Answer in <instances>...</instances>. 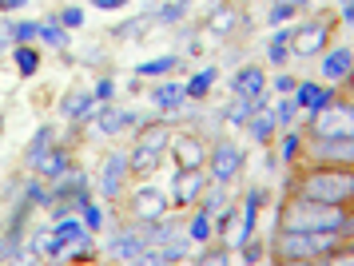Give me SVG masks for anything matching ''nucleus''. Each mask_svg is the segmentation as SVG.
Segmentation results:
<instances>
[{
    "label": "nucleus",
    "instance_id": "18",
    "mask_svg": "<svg viewBox=\"0 0 354 266\" xmlns=\"http://www.w3.org/2000/svg\"><path fill=\"white\" fill-rule=\"evenodd\" d=\"M354 72V48L351 44H338L322 52V79L326 84H346V76Z\"/></svg>",
    "mask_w": 354,
    "mask_h": 266
},
{
    "label": "nucleus",
    "instance_id": "20",
    "mask_svg": "<svg viewBox=\"0 0 354 266\" xmlns=\"http://www.w3.org/2000/svg\"><path fill=\"white\" fill-rule=\"evenodd\" d=\"M183 231H187V238H192L195 247H207L211 238H215V219L203 207H192V215L183 219Z\"/></svg>",
    "mask_w": 354,
    "mask_h": 266
},
{
    "label": "nucleus",
    "instance_id": "5",
    "mask_svg": "<svg viewBox=\"0 0 354 266\" xmlns=\"http://www.w3.org/2000/svg\"><path fill=\"white\" fill-rule=\"evenodd\" d=\"M330 48V20L326 16H315V20H299L295 32H290V56L295 60H310V56H322Z\"/></svg>",
    "mask_w": 354,
    "mask_h": 266
},
{
    "label": "nucleus",
    "instance_id": "35",
    "mask_svg": "<svg viewBox=\"0 0 354 266\" xmlns=\"http://www.w3.org/2000/svg\"><path fill=\"white\" fill-rule=\"evenodd\" d=\"M303 147H306L303 131L287 127V131H283V143H279V159H283V163H295V159L303 155Z\"/></svg>",
    "mask_w": 354,
    "mask_h": 266
},
{
    "label": "nucleus",
    "instance_id": "39",
    "mask_svg": "<svg viewBox=\"0 0 354 266\" xmlns=\"http://www.w3.org/2000/svg\"><path fill=\"white\" fill-rule=\"evenodd\" d=\"M92 92H96L100 104H115V79H112V76H100Z\"/></svg>",
    "mask_w": 354,
    "mask_h": 266
},
{
    "label": "nucleus",
    "instance_id": "28",
    "mask_svg": "<svg viewBox=\"0 0 354 266\" xmlns=\"http://www.w3.org/2000/svg\"><path fill=\"white\" fill-rule=\"evenodd\" d=\"M52 143H56V127H52V124H40V127H36V135L28 140V147H24V163H28V171L40 163V155L48 151Z\"/></svg>",
    "mask_w": 354,
    "mask_h": 266
},
{
    "label": "nucleus",
    "instance_id": "38",
    "mask_svg": "<svg viewBox=\"0 0 354 266\" xmlns=\"http://www.w3.org/2000/svg\"><path fill=\"white\" fill-rule=\"evenodd\" d=\"M60 24H64V28H84V8L80 4H68V8H60Z\"/></svg>",
    "mask_w": 354,
    "mask_h": 266
},
{
    "label": "nucleus",
    "instance_id": "7",
    "mask_svg": "<svg viewBox=\"0 0 354 266\" xmlns=\"http://www.w3.org/2000/svg\"><path fill=\"white\" fill-rule=\"evenodd\" d=\"M128 179H131V159L128 151H108L100 159L96 167V191L100 199H120L128 191Z\"/></svg>",
    "mask_w": 354,
    "mask_h": 266
},
{
    "label": "nucleus",
    "instance_id": "44",
    "mask_svg": "<svg viewBox=\"0 0 354 266\" xmlns=\"http://www.w3.org/2000/svg\"><path fill=\"white\" fill-rule=\"evenodd\" d=\"M28 0H0V12H24Z\"/></svg>",
    "mask_w": 354,
    "mask_h": 266
},
{
    "label": "nucleus",
    "instance_id": "31",
    "mask_svg": "<svg viewBox=\"0 0 354 266\" xmlns=\"http://www.w3.org/2000/svg\"><path fill=\"white\" fill-rule=\"evenodd\" d=\"M306 8H310V0H274L271 12H267V20L279 28V24H290V20H295L299 12H306Z\"/></svg>",
    "mask_w": 354,
    "mask_h": 266
},
{
    "label": "nucleus",
    "instance_id": "2",
    "mask_svg": "<svg viewBox=\"0 0 354 266\" xmlns=\"http://www.w3.org/2000/svg\"><path fill=\"white\" fill-rule=\"evenodd\" d=\"M290 195H303L326 207H346L354 203V171L351 167H330V163H315L306 175L290 183Z\"/></svg>",
    "mask_w": 354,
    "mask_h": 266
},
{
    "label": "nucleus",
    "instance_id": "33",
    "mask_svg": "<svg viewBox=\"0 0 354 266\" xmlns=\"http://www.w3.org/2000/svg\"><path fill=\"white\" fill-rule=\"evenodd\" d=\"M8 36H12V44H32L36 36H40V20H32V16L8 20Z\"/></svg>",
    "mask_w": 354,
    "mask_h": 266
},
{
    "label": "nucleus",
    "instance_id": "9",
    "mask_svg": "<svg viewBox=\"0 0 354 266\" xmlns=\"http://www.w3.org/2000/svg\"><path fill=\"white\" fill-rule=\"evenodd\" d=\"M310 163H330V167H354V135L342 140H310L306 143Z\"/></svg>",
    "mask_w": 354,
    "mask_h": 266
},
{
    "label": "nucleus",
    "instance_id": "43",
    "mask_svg": "<svg viewBox=\"0 0 354 266\" xmlns=\"http://www.w3.org/2000/svg\"><path fill=\"white\" fill-rule=\"evenodd\" d=\"M12 52V36H8V20L0 24V56H8Z\"/></svg>",
    "mask_w": 354,
    "mask_h": 266
},
{
    "label": "nucleus",
    "instance_id": "15",
    "mask_svg": "<svg viewBox=\"0 0 354 266\" xmlns=\"http://www.w3.org/2000/svg\"><path fill=\"white\" fill-rule=\"evenodd\" d=\"M167 155L176 159V167H207V143L192 135V131H183V135H171V147H167Z\"/></svg>",
    "mask_w": 354,
    "mask_h": 266
},
{
    "label": "nucleus",
    "instance_id": "6",
    "mask_svg": "<svg viewBox=\"0 0 354 266\" xmlns=\"http://www.w3.org/2000/svg\"><path fill=\"white\" fill-rule=\"evenodd\" d=\"M243 167H247V155H243V147H235L231 140H215L207 147V175H211V183L231 187V183L243 175Z\"/></svg>",
    "mask_w": 354,
    "mask_h": 266
},
{
    "label": "nucleus",
    "instance_id": "36",
    "mask_svg": "<svg viewBox=\"0 0 354 266\" xmlns=\"http://www.w3.org/2000/svg\"><path fill=\"white\" fill-rule=\"evenodd\" d=\"M199 207L207 211L211 219H215V215H223V211H227V187H223V183H215V187L207 183V191H203V199H199Z\"/></svg>",
    "mask_w": 354,
    "mask_h": 266
},
{
    "label": "nucleus",
    "instance_id": "17",
    "mask_svg": "<svg viewBox=\"0 0 354 266\" xmlns=\"http://www.w3.org/2000/svg\"><path fill=\"white\" fill-rule=\"evenodd\" d=\"M335 99H338V92L330 84H319V79H299V88H295V104H299V111H306V115L322 111L326 104H335Z\"/></svg>",
    "mask_w": 354,
    "mask_h": 266
},
{
    "label": "nucleus",
    "instance_id": "37",
    "mask_svg": "<svg viewBox=\"0 0 354 266\" xmlns=\"http://www.w3.org/2000/svg\"><path fill=\"white\" fill-rule=\"evenodd\" d=\"M80 219L88 231H104V222H108V215H104V207L96 203V199H88V203H80Z\"/></svg>",
    "mask_w": 354,
    "mask_h": 266
},
{
    "label": "nucleus",
    "instance_id": "3",
    "mask_svg": "<svg viewBox=\"0 0 354 266\" xmlns=\"http://www.w3.org/2000/svg\"><path fill=\"white\" fill-rule=\"evenodd\" d=\"M279 227L290 231H342L346 227V207H326L303 195H290L287 203L279 207Z\"/></svg>",
    "mask_w": 354,
    "mask_h": 266
},
{
    "label": "nucleus",
    "instance_id": "26",
    "mask_svg": "<svg viewBox=\"0 0 354 266\" xmlns=\"http://www.w3.org/2000/svg\"><path fill=\"white\" fill-rule=\"evenodd\" d=\"M40 44H48L52 52H68L72 44V28L60 24V16H52V20H40V36H36Z\"/></svg>",
    "mask_w": 354,
    "mask_h": 266
},
{
    "label": "nucleus",
    "instance_id": "23",
    "mask_svg": "<svg viewBox=\"0 0 354 266\" xmlns=\"http://www.w3.org/2000/svg\"><path fill=\"white\" fill-rule=\"evenodd\" d=\"M151 20L156 24H163V28H171V24H179L183 16L192 12V0H151Z\"/></svg>",
    "mask_w": 354,
    "mask_h": 266
},
{
    "label": "nucleus",
    "instance_id": "27",
    "mask_svg": "<svg viewBox=\"0 0 354 266\" xmlns=\"http://www.w3.org/2000/svg\"><path fill=\"white\" fill-rule=\"evenodd\" d=\"M128 159H131V175H136V179H151L156 167L163 163V151H151V147H140V143H136L128 151Z\"/></svg>",
    "mask_w": 354,
    "mask_h": 266
},
{
    "label": "nucleus",
    "instance_id": "24",
    "mask_svg": "<svg viewBox=\"0 0 354 266\" xmlns=\"http://www.w3.org/2000/svg\"><path fill=\"white\" fill-rule=\"evenodd\" d=\"M8 60H12V68H17L20 79H32L36 72H40V48L36 44H12Z\"/></svg>",
    "mask_w": 354,
    "mask_h": 266
},
{
    "label": "nucleus",
    "instance_id": "41",
    "mask_svg": "<svg viewBox=\"0 0 354 266\" xmlns=\"http://www.w3.org/2000/svg\"><path fill=\"white\" fill-rule=\"evenodd\" d=\"M231 258H235V254H227V251H207V254H199V258H195V263H203V266H219V263H231Z\"/></svg>",
    "mask_w": 354,
    "mask_h": 266
},
{
    "label": "nucleus",
    "instance_id": "40",
    "mask_svg": "<svg viewBox=\"0 0 354 266\" xmlns=\"http://www.w3.org/2000/svg\"><path fill=\"white\" fill-rule=\"evenodd\" d=\"M295 88H299V79L287 76V72H279V76H274V84H271L274 95H295Z\"/></svg>",
    "mask_w": 354,
    "mask_h": 266
},
{
    "label": "nucleus",
    "instance_id": "29",
    "mask_svg": "<svg viewBox=\"0 0 354 266\" xmlns=\"http://www.w3.org/2000/svg\"><path fill=\"white\" fill-rule=\"evenodd\" d=\"M290 32H295V24H279L271 36V44H267V60L274 64V68H283V64L290 60Z\"/></svg>",
    "mask_w": 354,
    "mask_h": 266
},
{
    "label": "nucleus",
    "instance_id": "25",
    "mask_svg": "<svg viewBox=\"0 0 354 266\" xmlns=\"http://www.w3.org/2000/svg\"><path fill=\"white\" fill-rule=\"evenodd\" d=\"M243 131H247V135H251L255 143H271V140H274V131H279V124H274V111H271V104H267V108H259L255 115L247 120V127H243Z\"/></svg>",
    "mask_w": 354,
    "mask_h": 266
},
{
    "label": "nucleus",
    "instance_id": "8",
    "mask_svg": "<svg viewBox=\"0 0 354 266\" xmlns=\"http://www.w3.org/2000/svg\"><path fill=\"white\" fill-rule=\"evenodd\" d=\"M207 183H211L207 167H176V175H171V191H167V195H171V207H179V211L199 207Z\"/></svg>",
    "mask_w": 354,
    "mask_h": 266
},
{
    "label": "nucleus",
    "instance_id": "21",
    "mask_svg": "<svg viewBox=\"0 0 354 266\" xmlns=\"http://www.w3.org/2000/svg\"><path fill=\"white\" fill-rule=\"evenodd\" d=\"M239 24H247V12L239 16L235 4H215V8L207 12V28L215 32V36H227V32H235Z\"/></svg>",
    "mask_w": 354,
    "mask_h": 266
},
{
    "label": "nucleus",
    "instance_id": "11",
    "mask_svg": "<svg viewBox=\"0 0 354 266\" xmlns=\"http://www.w3.org/2000/svg\"><path fill=\"white\" fill-rule=\"evenodd\" d=\"M96 108L100 99L96 92H88V88H72V92L60 95V120H68V124H92L96 120Z\"/></svg>",
    "mask_w": 354,
    "mask_h": 266
},
{
    "label": "nucleus",
    "instance_id": "1",
    "mask_svg": "<svg viewBox=\"0 0 354 266\" xmlns=\"http://www.w3.org/2000/svg\"><path fill=\"white\" fill-rule=\"evenodd\" d=\"M342 247V231H290L279 227L271 243V258L279 263H326Z\"/></svg>",
    "mask_w": 354,
    "mask_h": 266
},
{
    "label": "nucleus",
    "instance_id": "16",
    "mask_svg": "<svg viewBox=\"0 0 354 266\" xmlns=\"http://www.w3.org/2000/svg\"><path fill=\"white\" fill-rule=\"evenodd\" d=\"M96 124H100V135H124L128 127H140L144 115L136 108H115V104H100L96 108Z\"/></svg>",
    "mask_w": 354,
    "mask_h": 266
},
{
    "label": "nucleus",
    "instance_id": "12",
    "mask_svg": "<svg viewBox=\"0 0 354 266\" xmlns=\"http://www.w3.org/2000/svg\"><path fill=\"white\" fill-rule=\"evenodd\" d=\"M147 99H151V108L160 111L167 124H171L179 111H183V104H187V88H183L179 79H167V76H163V84H156V88L147 92Z\"/></svg>",
    "mask_w": 354,
    "mask_h": 266
},
{
    "label": "nucleus",
    "instance_id": "42",
    "mask_svg": "<svg viewBox=\"0 0 354 266\" xmlns=\"http://www.w3.org/2000/svg\"><path fill=\"white\" fill-rule=\"evenodd\" d=\"M131 0H92V8H100V12H115V8H128Z\"/></svg>",
    "mask_w": 354,
    "mask_h": 266
},
{
    "label": "nucleus",
    "instance_id": "22",
    "mask_svg": "<svg viewBox=\"0 0 354 266\" xmlns=\"http://www.w3.org/2000/svg\"><path fill=\"white\" fill-rule=\"evenodd\" d=\"M179 52H163V56H156V60H144V64H136L131 72H136V79H163V76H171L179 68Z\"/></svg>",
    "mask_w": 354,
    "mask_h": 266
},
{
    "label": "nucleus",
    "instance_id": "19",
    "mask_svg": "<svg viewBox=\"0 0 354 266\" xmlns=\"http://www.w3.org/2000/svg\"><path fill=\"white\" fill-rule=\"evenodd\" d=\"M68 167H72V151H68V147H60V143H52L48 151L40 155V163L32 167V175H40L44 183H56Z\"/></svg>",
    "mask_w": 354,
    "mask_h": 266
},
{
    "label": "nucleus",
    "instance_id": "14",
    "mask_svg": "<svg viewBox=\"0 0 354 266\" xmlns=\"http://www.w3.org/2000/svg\"><path fill=\"white\" fill-rule=\"evenodd\" d=\"M144 247H147V238H144V231H140V222H131V227H124V231L112 235L108 258H112V263H131L136 266V258L144 254Z\"/></svg>",
    "mask_w": 354,
    "mask_h": 266
},
{
    "label": "nucleus",
    "instance_id": "34",
    "mask_svg": "<svg viewBox=\"0 0 354 266\" xmlns=\"http://www.w3.org/2000/svg\"><path fill=\"white\" fill-rule=\"evenodd\" d=\"M274 124H279V131H287V127H295V120H299V104H295V95H274Z\"/></svg>",
    "mask_w": 354,
    "mask_h": 266
},
{
    "label": "nucleus",
    "instance_id": "10",
    "mask_svg": "<svg viewBox=\"0 0 354 266\" xmlns=\"http://www.w3.org/2000/svg\"><path fill=\"white\" fill-rule=\"evenodd\" d=\"M231 95L239 99H271V79H267V68L259 64H247L231 76Z\"/></svg>",
    "mask_w": 354,
    "mask_h": 266
},
{
    "label": "nucleus",
    "instance_id": "32",
    "mask_svg": "<svg viewBox=\"0 0 354 266\" xmlns=\"http://www.w3.org/2000/svg\"><path fill=\"white\" fill-rule=\"evenodd\" d=\"M215 79H219V72L215 68H199L183 88H187V99H207L211 95V88H215Z\"/></svg>",
    "mask_w": 354,
    "mask_h": 266
},
{
    "label": "nucleus",
    "instance_id": "45",
    "mask_svg": "<svg viewBox=\"0 0 354 266\" xmlns=\"http://www.w3.org/2000/svg\"><path fill=\"white\" fill-rule=\"evenodd\" d=\"M342 238H354V215L346 211V227H342Z\"/></svg>",
    "mask_w": 354,
    "mask_h": 266
},
{
    "label": "nucleus",
    "instance_id": "46",
    "mask_svg": "<svg viewBox=\"0 0 354 266\" xmlns=\"http://www.w3.org/2000/svg\"><path fill=\"white\" fill-rule=\"evenodd\" d=\"M346 88H351V92H354V72H351V76H346Z\"/></svg>",
    "mask_w": 354,
    "mask_h": 266
},
{
    "label": "nucleus",
    "instance_id": "13",
    "mask_svg": "<svg viewBox=\"0 0 354 266\" xmlns=\"http://www.w3.org/2000/svg\"><path fill=\"white\" fill-rule=\"evenodd\" d=\"M131 219H160V215H167L171 211V195L160 187H136L131 191Z\"/></svg>",
    "mask_w": 354,
    "mask_h": 266
},
{
    "label": "nucleus",
    "instance_id": "4",
    "mask_svg": "<svg viewBox=\"0 0 354 266\" xmlns=\"http://www.w3.org/2000/svg\"><path fill=\"white\" fill-rule=\"evenodd\" d=\"M306 135L310 140H342V135H354V99H335L322 111L310 115L306 124Z\"/></svg>",
    "mask_w": 354,
    "mask_h": 266
},
{
    "label": "nucleus",
    "instance_id": "30",
    "mask_svg": "<svg viewBox=\"0 0 354 266\" xmlns=\"http://www.w3.org/2000/svg\"><path fill=\"white\" fill-rule=\"evenodd\" d=\"M147 24H156L151 20V12H144V16H131V20H120L112 28V40H140V36H147Z\"/></svg>",
    "mask_w": 354,
    "mask_h": 266
}]
</instances>
